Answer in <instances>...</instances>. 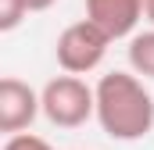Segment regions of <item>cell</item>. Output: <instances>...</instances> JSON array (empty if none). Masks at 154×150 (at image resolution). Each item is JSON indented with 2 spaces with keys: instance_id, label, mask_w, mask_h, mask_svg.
Listing matches in <instances>:
<instances>
[{
  "instance_id": "cell-1",
  "label": "cell",
  "mask_w": 154,
  "mask_h": 150,
  "mask_svg": "<svg viewBox=\"0 0 154 150\" xmlns=\"http://www.w3.org/2000/svg\"><path fill=\"white\" fill-rule=\"evenodd\" d=\"M97 122L118 143L143 140L154 129V97L129 72H108L97 82Z\"/></svg>"
},
{
  "instance_id": "cell-2",
  "label": "cell",
  "mask_w": 154,
  "mask_h": 150,
  "mask_svg": "<svg viewBox=\"0 0 154 150\" xmlns=\"http://www.w3.org/2000/svg\"><path fill=\"white\" fill-rule=\"evenodd\" d=\"M43 100V114L50 125L57 129H79L97 114V89H90L79 75L65 72L57 79H50L39 93Z\"/></svg>"
},
{
  "instance_id": "cell-3",
  "label": "cell",
  "mask_w": 154,
  "mask_h": 150,
  "mask_svg": "<svg viewBox=\"0 0 154 150\" xmlns=\"http://www.w3.org/2000/svg\"><path fill=\"white\" fill-rule=\"evenodd\" d=\"M111 43H115V39L108 36L100 25H93L90 18H82V22L68 25V29L57 36L54 57H57V64H61L65 72L86 75V72H93V68L104 61V54H108Z\"/></svg>"
},
{
  "instance_id": "cell-4",
  "label": "cell",
  "mask_w": 154,
  "mask_h": 150,
  "mask_svg": "<svg viewBox=\"0 0 154 150\" xmlns=\"http://www.w3.org/2000/svg\"><path fill=\"white\" fill-rule=\"evenodd\" d=\"M39 111H43V100L29 82H22L14 75L0 79V132H7V136L25 132Z\"/></svg>"
},
{
  "instance_id": "cell-5",
  "label": "cell",
  "mask_w": 154,
  "mask_h": 150,
  "mask_svg": "<svg viewBox=\"0 0 154 150\" xmlns=\"http://www.w3.org/2000/svg\"><path fill=\"white\" fill-rule=\"evenodd\" d=\"M86 18L111 39H125L143 18V0H86Z\"/></svg>"
},
{
  "instance_id": "cell-6",
  "label": "cell",
  "mask_w": 154,
  "mask_h": 150,
  "mask_svg": "<svg viewBox=\"0 0 154 150\" xmlns=\"http://www.w3.org/2000/svg\"><path fill=\"white\" fill-rule=\"evenodd\" d=\"M129 64H133L136 75L154 79V29L151 32H136L129 39Z\"/></svg>"
},
{
  "instance_id": "cell-7",
  "label": "cell",
  "mask_w": 154,
  "mask_h": 150,
  "mask_svg": "<svg viewBox=\"0 0 154 150\" xmlns=\"http://www.w3.org/2000/svg\"><path fill=\"white\" fill-rule=\"evenodd\" d=\"M32 7H29V0H0V32H11V29H18L22 22H25V14H29Z\"/></svg>"
},
{
  "instance_id": "cell-8",
  "label": "cell",
  "mask_w": 154,
  "mask_h": 150,
  "mask_svg": "<svg viewBox=\"0 0 154 150\" xmlns=\"http://www.w3.org/2000/svg\"><path fill=\"white\" fill-rule=\"evenodd\" d=\"M4 150H54V147H50L47 140L32 136V132H14V136H7Z\"/></svg>"
},
{
  "instance_id": "cell-9",
  "label": "cell",
  "mask_w": 154,
  "mask_h": 150,
  "mask_svg": "<svg viewBox=\"0 0 154 150\" xmlns=\"http://www.w3.org/2000/svg\"><path fill=\"white\" fill-rule=\"evenodd\" d=\"M143 14H147V22L154 25V0H143Z\"/></svg>"
}]
</instances>
